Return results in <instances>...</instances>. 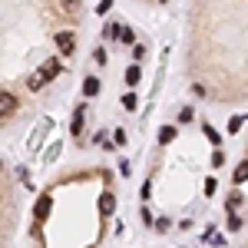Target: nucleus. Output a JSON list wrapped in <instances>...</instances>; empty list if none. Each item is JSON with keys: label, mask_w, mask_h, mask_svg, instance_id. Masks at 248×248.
<instances>
[{"label": "nucleus", "mask_w": 248, "mask_h": 248, "mask_svg": "<svg viewBox=\"0 0 248 248\" xmlns=\"http://www.w3.org/2000/svg\"><path fill=\"white\" fill-rule=\"evenodd\" d=\"M53 43H57V50L63 53V57H70V53L77 50V37H73V30H57Z\"/></svg>", "instance_id": "nucleus-1"}, {"label": "nucleus", "mask_w": 248, "mask_h": 248, "mask_svg": "<svg viewBox=\"0 0 248 248\" xmlns=\"http://www.w3.org/2000/svg\"><path fill=\"white\" fill-rule=\"evenodd\" d=\"M14 109H17V99H14L10 90H3V96H0V116H3V119H10Z\"/></svg>", "instance_id": "nucleus-2"}, {"label": "nucleus", "mask_w": 248, "mask_h": 248, "mask_svg": "<svg viewBox=\"0 0 248 248\" xmlns=\"http://www.w3.org/2000/svg\"><path fill=\"white\" fill-rule=\"evenodd\" d=\"M83 119H86V106H79L77 113H73V126H70V133H73V136L83 133Z\"/></svg>", "instance_id": "nucleus-3"}, {"label": "nucleus", "mask_w": 248, "mask_h": 248, "mask_svg": "<svg viewBox=\"0 0 248 248\" xmlns=\"http://www.w3.org/2000/svg\"><path fill=\"white\" fill-rule=\"evenodd\" d=\"M175 136H179V133H175V126H162V129H159V142H162V146H169Z\"/></svg>", "instance_id": "nucleus-4"}, {"label": "nucleus", "mask_w": 248, "mask_h": 248, "mask_svg": "<svg viewBox=\"0 0 248 248\" xmlns=\"http://www.w3.org/2000/svg\"><path fill=\"white\" fill-rule=\"evenodd\" d=\"M83 93H86V96H96V93H99V79H96V77H86V79H83Z\"/></svg>", "instance_id": "nucleus-5"}, {"label": "nucleus", "mask_w": 248, "mask_h": 248, "mask_svg": "<svg viewBox=\"0 0 248 248\" xmlns=\"http://www.w3.org/2000/svg\"><path fill=\"white\" fill-rule=\"evenodd\" d=\"M116 40H119V43H133L136 33L129 30V27H116Z\"/></svg>", "instance_id": "nucleus-6"}, {"label": "nucleus", "mask_w": 248, "mask_h": 248, "mask_svg": "<svg viewBox=\"0 0 248 248\" xmlns=\"http://www.w3.org/2000/svg\"><path fill=\"white\" fill-rule=\"evenodd\" d=\"M139 79H142V66H129V70H126V83H129V86H136Z\"/></svg>", "instance_id": "nucleus-7"}, {"label": "nucleus", "mask_w": 248, "mask_h": 248, "mask_svg": "<svg viewBox=\"0 0 248 248\" xmlns=\"http://www.w3.org/2000/svg\"><path fill=\"white\" fill-rule=\"evenodd\" d=\"M205 136H209L212 142H215V146H222V136L215 133V129H212V126H205Z\"/></svg>", "instance_id": "nucleus-8"}, {"label": "nucleus", "mask_w": 248, "mask_h": 248, "mask_svg": "<svg viewBox=\"0 0 248 248\" xmlns=\"http://www.w3.org/2000/svg\"><path fill=\"white\" fill-rule=\"evenodd\" d=\"M123 106H126V109H136V96L126 93V96H123Z\"/></svg>", "instance_id": "nucleus-9"}, {"label": "nucleus", "mask_w": 248, "mask_h": 248, "mask_svg": "<svg viewBox=\"0 0 248 248\" xmlns=\"http://www.w3.org/2000/svg\"><path fill=\"white\" fill-rule=\"evenodd\" d=\"M229 229H232V232L242 229V218H238V215H229Z\"/></svg>", "instance_id": "nucleus-10"}, {"label": "nucleus", "mask_w": 248, "mask_h": 248, "mask_svg": "<svg viewBox=\"0 0 248 248\" xmlns=\"http://www.w3.org/2000/svg\"><path fill=\"white\" fill-rule=\"evenodd\" d=\"M93 60H96V63H106V50H103V46H96V50H93Z\"/></svg>", "instance_id": "nucleus-11"}, {"label": "nucleus", "mask_w": 248, "mask_h": 248, "mask_svg": "<svg viewBox=\"0 0 248 248\" xmlns=\"http://www.w3.org/2000/svg\"><path fill=\"white\" fill-rule=\"evenodd\" d=\"M109 7H113V0H103V3L96 7V14H109Z\"/></svg>", "instance_id": "nucleus-12"}, {"label": "nucleus", "mask_w": 248, "mask_h": 248, "mask_svg": "<svg viewBox=\"0 0 248 248\" xmlns=\"http://www.w3.org/2000/svg\"><path fill=\"white\" fill-rule=\"evenodd\" d=\"M235 129H242V116H235V119L229 123V133H235Z\"/></svg>", "instance_id": "nucleus-13"}, {"label": "nucleus", "mask_w": 248, "mask_h": 248, "mask_svg": "<svg viewBox=\"0 0 248 248\" xmlns=\"http://www.w3.org/2000/svg\"><path fill=\"white\" fill-rule=\"evenodd\" d=\"M162 3H166V0H162Z\"/></svg>", "instance_id": "nucleus-14"}, {"label": "nucleus", "mask_w": 248, "mask_h": 248, "mask_svg": "<svg viewBox=\"0 0 248 248\" xmlns=\"http://www.w3.org/2000/svg\"><path fill=\"white\" fill-rule=\"evenodd\" d=\"M245 248H248V245H245Z\"/></svg>", "instance_id": "nucleus-15"}]
</instances>
